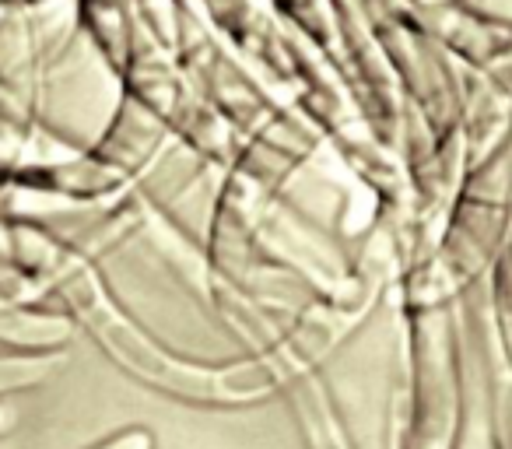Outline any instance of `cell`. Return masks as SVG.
Masks as SVG:
<instances>
[{"mask_svg": "<svg viewBox=\"0 0 512 449\" xmlns=\"http://www.w3.org/2000/svg\"><path fill=\"white\" fill-rule=\"evenodd\" d=\"M67 302L74 306L78 320L95 334V341L109 351L113 362H120L123 372H130L141 383L155 386L162 393H172L179 400L193 404H253V400L271 397L278 386L292 383L306 365L292 351H274V355L253 358V362H235L225 369H204V365L183 362V358L162 351L137 323H130L120 313V306L109 302V295L99 288V281L85 271H74L60 278Z\"/></svg>", "mask_w": 512, "mask_h": 449, "instance_id": "obj_1", "label": "cell"}, {"mask_svg": "<svg viewBox=\"0 0 512 449\" xmlns=\"http://www.w3.org/2000/svg\"><path fill=\"white\" fill-rule=\"evenodd\" d=\"M505 313H509V334H512V250H509V257H505ZM512 341V337H509Z\"/></svg>", "mask_w": 512, "mask_h": 449, "instance_id": "obj_4", "label": "cell"}, {"mask_svg": "<svg viewBox=\"0 0 512 449\" xmlns=\"http://www.w3.org/2000/svg\"><path fill=\"white\" fill-rule=\"evenodd\" d=\"M95 449H155V439H151V432H144V428H127V432L113 435V439H106Z\"/></svg>", "mask_w": 512, "mask_h": 449, "instance_id": "obj_3", "label": "cell"}, {"mask_svg": "<svg viewBox=\"0 0 512 449\" xmlns=\"http://www.w3.org/2000/svg\"><path fill=\"white\" fill-rule=\"evenodd\" d=\"M53 369V358H0V393L43 383Z\"/></svg>", "mask_w": 512, "mask_h": 449, "instance_id": "obj_2", "label": "cell"}]
</instances>
